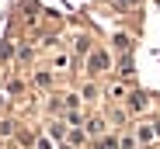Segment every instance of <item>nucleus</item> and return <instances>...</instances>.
Returning a JSON list of instances; mask_svg holds the SVG:
<instances>
[{"mask_svg": "<svg viewBox=\"0 0 160 149\" xmlns=\"http://www.w3.org/2000/svg\"><path fill=\"white\" fill-rule=\"evenodd\" d=\"M87 66H91V73H101V69H104V66H108V52H94V56H91V63H87Z\"/></svg>", "mask_w": 160, "mask_h": 149, "instance_id": "1", "label": "nucleus"}, {"mask_svg": "<svg viewBox=\"0 0 160 149\" xmlns=\"http://www.w3.org/2000/svg\"><path fill=\"white\" fill-rule=\"evenodd\" d=\"M115 49L118 52H129V35H115Z\"/></svg>", "mask_w": 160, "mask_h": 149, "instance_id": "2", "label": "nucleus"}]
</instances>
